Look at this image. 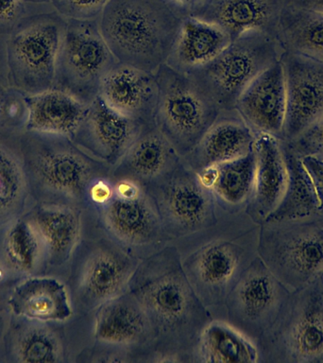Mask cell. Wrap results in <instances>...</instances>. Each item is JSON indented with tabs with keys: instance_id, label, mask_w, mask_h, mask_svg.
Wrapping results in <instances>:
<instances>
[{
	"instance_id": "obj_12",
	"label": "cell",
	"mask_w": 323,
	"mask_h": 363,
	"mask_svg": "<svg viewBox=\"0 0 323 363\" xmlns=\"http://www.w3.org/2000/svg\"><path fill=\"white\" fill-rule=\"evenodd\" d=\"M142 126L110 109L98 96L88 105L71 140L96 160L113 167L137 138Z\"/></svg>"
},
{
	"instance_id": "obj_32",
	"label": "cell",
	"mask_w": 323,
	"mask_h": 363,
	"mask_svg": "<svg viewBox=\"0 0 323 363\" xmlns=\"http://www.w3.org/2000/svg\"><path fill=\"white\" fill-rule=\"evenodd\" d=\"M26 190V174L18 159L0 146V220H3L22 201Z\"/></svg>"
},
{
	"instance_id": "obj_11",
	"label": "cell",
	"mask_w": 323,
	"mask_h": 363,
	"mask_svg": "<svg viewBox=\"0 0 323 363\" xmlns=\"http://www.w3.org/2000/svg\"><path fill=\"white\" fill-rule=\"evenodd\" d=\"M286 115L283 140L292 142L323 115V62L283 50Z\"/></svg>"
},
{
	"instance_id": "obj_15",
	"label": "cell",
	"mask_w": 323,
	"mask_h": 363,
	"mask_svg": "<svg viewBox=\"0 0 323 363\" xmlns=\"http://www.w3.org/2000/svg\"><path fill=\"white\" fill-rule=\"evenodd\" d=\"M241 249L229 241H212L196 252L183 267L204 306L225 303L239 272Z\"/></svg>"
},
{
	"instance_id": "obj_31",
	"label": "cell",
	"mask_w": 323,
	"mask_h": 363,
	"mask_svg": "<svg viewBox=\"0 0 323 363\" xmlns=\"http://www.w3.org/2000/svg\"><path fill=\"white\" fill-rule=\"evenodd\" d=\"M278 259L290 274L309 280L323 272V232L305 230L280 244Z\"/></svg>"
},
{
	"instance_id": "obj_30",
	"label": "cell",
	"mask_w": 323,
	"mask_h": 363,
	"mask_svg": "<svg viewBox=\"0 0 323 363\" xmlns=\"http://www.w3.org/2000/svg\"><path fill=\"white\" fill-rule=\"evenodd\" d=\"M288 347L297 362L323 360V303L320 296L306 301L292 323Z\"/></svg>"
},
{
	"instance_id": "obj_42",
	"label": "cell",
	"mask_w": 323,
	"mask_h": 363,
	"mask_svg": "<svg viewBox=\"0 0 323 363\" xmlns=\"http://www.w3.org/2000/svg\"><path fill=\"white\" fill-rule=\"evenodd\" d=\"M26 1L30 2H35V3H42V2H50V0H26Z\"/></svg>"
},
{
	"instance_id": "obj_37",
	"label": "cell",
	"mask_w": 323,
	"mask_h": 363,
	"mask_svg": "<svg viewBox=\"0 0 323 363\" xmlns=\"http://www.w3.org/2000/svg\"><path fill=\"white\" fill-rule=\"evenodd\" d=\"M286 143H288L289 146L302 157L314 156L323 159V115L320 116L299 138Z\"/></svg>"
},
{
	"instance_id": "obj_2",
	"label": "cell",
	"mask_w": 323,
	"mask_h": 363,
	"mask_svg": "<svg viewBox=\"0 0 323 363\" xmlns=\"http://www.w3.org/2000/svg\"><path fill=\"white\" fill-rule=\"evenodd\" d=\"M183 18L166 0H109L98 24L119 62L155 73L166 64Z\"/></svg>"
},
{
	"instance_id": "obj_33",
	"label": "cell",
	"mask_w": 323,
	"mask_h": 363,
	"mask_svg": "<svg viewBox=\"0 0 323 363\" xmlns=\"http://www.w3.org/2000/svg\"><path fill=\"white\" fill-rule=\"evenodd\" d=\"M17 357L23 362H56L61 360L62 348L50 331L33 328L20 337Z\"/></svg>"
},
{
	"instance_id": "obj_7",
	"label": "cell",
	"mask_w": 323,
	"mask_h": 363,
	"mask_svg": "<svg viewBox=\"0 0 323 363\" xmlns=\"http://www.w3.org/2000/svg\"><path fill=\"white\" fill-rule=\"evenodd\" d=\"M118 62L102 36L98 20L67 19L54 87L89 105L98 98L102 81Z\"/></svg>"
},
{
	"instance_id": "obj_21",
	"label": "cell",
	"mask_w": 323,
	"mask_h": 363,
	"mask_svg": "<svg viewBox=\"0 0 323 363\" xmlns=\"http://www.w3.org/2000/svg\"><path fill=\"white\" fill-rule=\"evenodd\" d=\"M255 177L251 212L266 220L280 203L288 186V167L279 139L255 133Z\"/></svg>"
},
{
	"instance_id": "obj_27",
	"label": "cell",
	"mask_w": 323,
	"mask_h": 363,
	"mask_svg": "<svg viewBox=\"0 0 323 363\" xmlns=\"http://www.w3.org/2000/svg\"><path fill=\"white\" fill-rule=\"evenodd\" d=\"M195 345L198 362L254 363L258 360V351L254 343L225 323L210 322L200 332Z\"/></svg>"
},
{
	"instance_id": "obj_8",
	"label": "cell",
	"mask_w": 323,
	"mask_h": 363,
	"mask_svg": "<svg viewBox=\"0 0 323 363\" xmlns=\"http://www.w3.org/2000/svg\"><path fill=\"white\" fill-rule=\"evenodd\" d=\"M94 206L104 229L122 247L143 248L164 235L152 196L135 181L112 176L106 197Z\"/></svg>"
},
{
	"instance_id": "obj_19",
	"label": "cell",
	"mask_w": 323,
	"mask_h": 363,
	"mask_svg": "<svg viewBox=\"0 0 323 363\" xmlns=\"http://www.w3.org/2000/svg\"><path fill=\"white\" fill-rule=\"evenodd\" d=\"M283 6L285 0H210L196 16L220 26L232 41L249 31H260L278 41Z\"/></svg>"
},
{
	"instance_id": "obj_34",
	"label": "cell",
	"mask_w": 323,
	"mask_h": 363,
	"mask_svg": "<svg viewBox=\"0 0 323 363\" xmlns=\"http://www.w3.org/2000/svg\"><path fill=\"white\" fill-rule=\"evenodd\" d=\"M26 119L25 95L0 75V136L25 127Z\"/></svg>"
},
{
	"instance_id": "obj_17",
	"label": "cell",
	"mask_w": 323,
	"mask_h": 363,
	"mask_svg": "<svg viewBox=\"0 0 323 363\" xmlns=\"http://www.w3.org/2000/svg\"><path fill=\"white\" fill-rule=\"evenodd\" d=\"M181 163V156L155 123L147 124L113 167L112 176L135 181L147 189L174 172Z\"/></svg>"
},
{
	"instance_id": "obj_28",
	"label": "cell",
	"mask_w": 323,
	"mask_h": 363,
	"mask_svg": "<svg viewBox=\"0 0 323 363\" xmlns=\"http://www.w3.org/2000/svg\"><path fill=\"white\" fill-rule=\"evenodd\" d=\"M14 306L25 316L44 320H67L72 314L67 292L55 279L25 283L14 295Z\"/></svg>"
},
{
	"instance_id": "obj_29",
	"label": "cell",
	"mask_w": 323,
	"mask_h": 363,
	"mask_svg": "<svg viewBox=\"0 0 323 363\" xmlns=\"http://www.w3.org/2000/svg\"><path fill=\"white\" fill-rule=\"evenodd\" d=\"M37 238L50 254L64 260L78 242L79 218L69 207L54 206L42 210L33 225Z\"/></svg>"
},
{
	"instance_id": "obj_20",
	"label": "cell",
	"mask_w": 323,
	"mask_h": 363,
	"mask_svg": "<svg viewBox=\"0 0 323 363\" xmlns=\"http://www.w3.org/2000/svg\"><path fill=\"white\" fill-rule=\"evenodd\" d=\"M231 42V37L220 26L197 16L184 17L166 65L187 75L209 64Z\"/></svg>"
},
{
	"instance_id": "obj_5",
	"label": "cell",
	"mask_w": 323,
	"mask_h": 363,
	"mask_svg": "<svg viewBox=\"0 0 323 363\" xmlns=\"http://www.w3.org/2000/svg\"><path fill=\"white\" fill-rule=\"evenodd\" d=\"M279 43L273 37L260 31H249L232 40L209 64L187 75L220 111L234 110L246 88L279 60Z\"/></svg>"
},
{
	"instance_id": "obj_41",
	"label": "cell",
	"mask_w": 323,
	"mask_h": 363,
	"mask_svg": "<svg viewBox=\"0 0 323 363\" xmlns=\"http://www.w3.org/2000/svg\"><path fill=\"white\" fill-rule=\"evenodd\" d=\"M285 4L323 13V0H285Z\"/></svg>"
},
{
	"instance_id": "obj_39",
	"label": "cell",
	"mask_w": 323,
	"mask_h": 363,
	"mask_svg": "<svg viewBox=\"0 0 323 363\" xmlns=\"http://www.w3.org/2000/svg\"><path fill=\"white\" fill-rule=\"evenodd\" d=\"M302 163L313 182L319 198L320 208L323 207V160L314 156H305Z\"/></svg>"
},
{
	"instance_id": "obj_36",
	"label": "cell",
	"mask_w": 323,
	"mask_h": 363,
	"mask_svg": "<svg viewBox=\"0 0 323 363\" xmlns=\"http://www.w3.org/2000/svg\"><path fill=\"white\" fill-rule=\"evenodd\" d=\"M57 13L67 19L98 20L109 0H50Z\"/></svg>"
},
{
	"instance_id": "obj_23",
	"label": "cell",
	"mask_w": 323,
	"mask_h": 363,
	"mask_svg": "<svg viewBox=\"0 0 323 363\" xmlns=\"http://www.w3.org/2000/svg\"><path fill=\"white\" fill-rule=\"evenodd\" d=\"M28 132L67 136L71 138L78 129L88 105L59 88L25 95Z\"/></svg>"
},
{
	"instance_id": "obj_25",
	"label": "cell",
	"mask_w": 323,
	"mask_h": 363,
	"mask_svg": "<svg viewBox=\"0 0 323 363\" xmlns=\"http://www.w3.org/2000/svg\"><path fill=\"white\" fill-rule=\"evenodd\" d=\"M286 167L288 186L285 195L274 211L266 218L268 223L302 220L320 208L319 198L302 157L288 143L280 141Z\"/></svg>"
},
{
	"instance_id": "obj_16",
	"label": "cell",
	"mask_w": 323,
	"mask_h": 363,
	"mask_svg": "<svg viewBox=\"0 0 323 363\" xmlns=\"http://www.w3.org/2000/svg\"><path fill=\"white\" fill-rule=\"evenodd\" d=\"M158 96L154 73L119 62L102 81L98 94L110 109L142 125L155 123Z\"/></svg>"
},
{
	"instance_id": "obj_9",
	"label": "cell",
	"mask_w": 323,
	"mask_h": 363,
	"mask_svg": "<svg viewBox=\"0 0 323 363\" xmlns=\"http://www.w3.org/2000/svg\"><path fill=\"white\" fill-rule=\"evenodd\" d=\"M147 189L157 206L164 234L183 237L214 225L215 199L183 161Z\"/></svg>"
},
{
	"instance_id": "obj_18",
	"label": "cell",
	"mask_w": 323,
	"mask_h": 363,
	"mask_svg": "<svg viewBox=\"0 0 323 363\" xmlns=\"http://www.w3.org/2000/svg\"><path fill=\"white\" fill-rule=\"evenodd\" d=\"M255 133L237 111H221L188 155L181 158L193 172L243 157L254 147Z\"/></svg>"
},
{
	"instance_id": "obj_26",
	"label": "cell",
	"mask_w": 323,
	"mask_h": 363,
	"mask_svg": "<svg viewBox=\"0 0 323 363\" xmlns=\"http://www.w3.org/2000/svg\"><path fill=\"white\" fill-rule=\"evenodd\" d=\"M278 42L283 50L323 62V13L285 4Z\"/></svg>"
},
{
	"instance_id": "obj_4",
	"label": "cell",
	"mask_w": 323,
	"mask_h": 363,
	"mask_svg": "<svg viewBox=\"0 0 323 363\" xmlns=\"http://www.w3.org/2000/svg\"><path fill=\"white\" fill-rule=\"evenodd\" d=\"M154 74L159 88L155 125L183 158L194 149L221 111L191 77L166 64Z\"/></svg>"
},
{
	"instance_id": "obj_38",
	"label": "cell",
	"mask_w": 323,
	"mask_h": 363,
	"mask_svg": "<svg viewBox=\"0 0 323 363\" xmlns=\"http://www.w3.org/2000/svg\"><path fill=\"white\" fill-rule=\"evenodd\" d=\"M24 13L23 0H0V34L13 33Z\"/></svg>"
},
{
	"instance_id": "obj_24",
	"label": "cell",
	"mask_w": 323,
	"mask_h": 363,
	"mask_svg": "<svg viewBox=\"0 0 323 363\" xmlns=\"http://www.w3.org/2000/svg\"><path fill=\"white\" fill-rule=\"evenodd\" d=\"M197 173L201 184L225 209H235L251 200L255 177V155L206 167Z\"/></svg>"
},
{
	"instance_id": "obj_22",
	"label": "cell",
	"mask_w": 323,
	"mask_h": 363,
	"mask_svg": "<svg viewBox=\"0 0 323 363\" xmlns=\"http://www.w3.org/2000/svg\"><path fill=\"white\" fill-rule=\"evenodd\" d=\"M279 297L277 280L257 260L240 275L225 303L232 319L251 325H262L276 309Z\"/></svg>"
},
{
	"instance_id": "obj_10",
	"label": "cell",
	"mask_w": 323,
	"mask_h": 363,
	"mask_svg": "<svg viewBox=\"0 0 323 363\" xmlns=\"http://www.w3.org/2000/svg\"><path fill=\"white\" fill-rule=\"evenodd\" d=\"M139 263L118 242L102 238L91 243L76 280V298L85 311L124 294Z\"/></svg>"
},
{
	"instance_id": "obj_6",
	"label": "cell",
	"mask_w": 323,
	"mask_h": 363,
	"mask_svg": "<svg viewBox=\"0 0 323 363\" xmlns=\"http://www.w3.org/2000/svg\"><path fill=\"white\" fill-rule=\"evenodd\" d=\"M67 19L48 13L20 23L7 43L8 82L23 95L51 89Z\"/></svg>"
},
{
	"instance_id": "obj_1",
	"label": "cell",
	"mask_w": 323,
	"mask_h": 363,
	"mask_svg": "<svg viewBox=\"0 0 323 363\" xmlns=\"http://www.w3.org/2000/svg\"><path fill=\"white\" fill-rule=\"evenodd\" d=\"M128 289L149 318L156 354L181 357L211 322L174 247H166L140 261Z\"/></svg>"
},
{
	"instance_id": "obj_14",
	"label": "cell",
	"mask_w": 323,
	"mask_h": 363,
	"mask_svg": "<svg viewBox=\"0 0 323 363\" xmlns=\"http://www.w3.org/2000/svg\"><path fill=\"white\" fill-rule=\"evenodd\" d=\"M234 110L254 133H268L283 140L286 90L285 72L280 59L246 88Z\"/></svg>"
},
{
	"instance_id": "obj_43",
	"label": "cell",
	"mask_w": 323,
	"mask_h": 363,
	"mask_svg": "<svg viewBox=\"0 0 323 363\" xmlns=\"http://www.w3.org/2000/svg\"><path fill=\"white\" fill-rule=\"evenodd\" d=\"M322 278H323V272H322Z\"/></svg>"
},
{
	"instance_id": "obj_3",
	"label": "cell",
	"mask_w": 323,
	"mask_h": 363,
	"mask_svg": "<svg viewBox=\"0 0 323 363\" xmlns=\"http://www.w3.org/2000/svg\"><path fill=\"white\" fill-rule=\"evenodd\" d=\"M25 140L34 179L68 200L88 203L94 184L112 174V167L88 155L67 136L28 132Z\"/></svg>"
},
{
	"instance_id": "obj_40",
	"label": "cell",
	"mask_w": 323,
	"mask_h": 363,
	"mask_svg": "<svg viewBox=\"0 0 323 363\" xmlns=\"http://www.w3.org/2000/svg\"><path fill=\"white\" fill-rule=\"evenodd\" d=\"M181 16H196L200 13L210 0H166Z\"/></svg>"
},
{
	"instance_id": "obj_35",
	"label": "cell",
	"mask_w": 323,
	"mask_h": 363,
	"mask_svg": "<svg viewBox=\"0 0 323 363\" xmlns=\"http://www.w3.org/2000/svg\"><path fill=\"white\" fill-rule=\"evenodd\" d=\"M39 240L33 226L21 224L8 238V251L11 258L21 267L33 265L38 250Z\"/></svg>"
},
{
	"instance_id": "obj_13",
	"label": "cell",
	"mask_w": 323,
	"mask_h": 363,
	"mask_svg": "<svg viewBox=\"0 0 323 363\" xmlns=\"http://www.w3.org/2000/svg\"><path fill=\"white\" fill-rule=\"evenodd\" d=\"M95 337L99 345L126 356L130 351L154 350L149 318L129 289L96 309Z\"/></svg>"
}]
</instances>
